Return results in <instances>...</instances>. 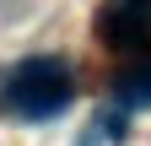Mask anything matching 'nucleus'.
Returning <instances> with one entry per match:
<instances>
[{"mask_svg":"<svg viewBox=\"0 0 151 146\" xmlns=\"http://www.w3.org/2000/svg\"><path fill=\"white\" fill-rule=\"evenodd\" d=\"M70 98H76V76L54 54H32L6 76V103L22 119H54V114L70 108Z\"/></svg>","mask_w":151,"mask_h":146,"instance_id":"1","label":"nucleus"},{"mask_svg":"<svg viewBox=\"0 0 151 146\" xmlns=\"http://www.w3.org/2000/svg\"><path fill=\"white\" fill-rule=\"evenodd\" d=\"M97 38L108 49L151 43V0H108V11L97 16Z\"/></svg>","mask_w":151,"mask_h":146,"instance_id":"2","label":"nucleus"},{"mask_svg":"<svg viewBox=\"0 0 151 146\" xmlns=\"http://www.w3.org/2000/svg\"><path fill=\"white\" fill-rule=\"evenodd\" d=\"M113 98H119L124 108H151V60L119 70V76H113Z\"/></svg>","mask_w":151,"mask_h":146,"instance_id":"3","label":"nucleus"},{"mask_svg":"<svg viewBox=\"0 0 151 146\" xmlns=\"http://www.w3.org/2000/svg\"><path fill=\"white\" fill-rule=\"evenodd\" d=\"M119 141H124V119L119 114H97V119H92V135L81 146H119Z\"/></svg>","mask_w":151,"mask_h":146,"instance_id":"4","label":"nucleus"}]
</instances>
